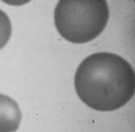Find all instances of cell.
Segmentation results:
<instances>
[{"instance_id": "7a4b0ae2", "label": "cell", "mask_w": 135, "mask_h": 132, "mask_svg": "<svg viewBox=\"0 0 135 132\" xmlns=\"http://www.w3.org/2000/svg\"><path fill=\"white\" fill-rule=\"evenodd\" d=\"M109 19L104 0H61L54 11L56 28L64 39L86 43L99 36Z\"/></svg>"}, {"instance_id": "3957f363", "label": "cell", "mask_w": 135, "mask_h": 132, "mask_svg": "<svg viewBox=\"0 0 135 132\" xmlns=\"http://www.w3.org/2000/svg\"><path fill=\"white\" fill-rule=\"evenodd\" d=\"M21 121L18 103L11 97L0 93V132H15Z\"/></svg>"}, {"instance_id": "6da1fadb", "label": "cell", "mask_w": 135, "mask_h": 132, "mask_svg": "<svg viewBox=\"0 0 135 132\" xmlns=\"http://www.w3.org/2000/svg\"><path fill=\"white\" fill-rule=\"evenodd\" d=\"M80 99L96 111H115L133 97L135 75L131 63L118 55L98 52L86 57L74 77Z\"/></svg>"}, {"instance_id": "277c9868", "label": "cell", "mask_w": 135, "mask_h": 132, "mask_svg": "<svg viewBox=\"0 0 135 132\" xmlns=\"http://www.w3.org/2000/svg\"><path fill=\"white\" fill-rule=\"evenodd\" d=\"M12 35V23L9 17L0 9V49L8 43Z\"/></svg>"}]
</instances>
